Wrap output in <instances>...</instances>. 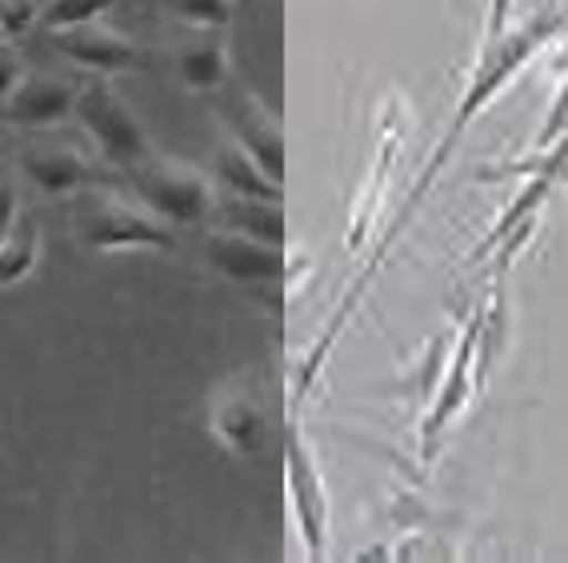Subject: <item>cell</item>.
Returning <instances> with one entry per match:
<instances>
[{
  "label": "cell",
  "mask_w": 568,
  "mask_h": 563,
  "mask_svg": "<svg viewBox=\"0 0 568 563\" xmlns=\"http://www.w3.org/2000/svg\"><path fill=\"white\" fill-rule=\"evenodd\" d=\"M568 29V0L565 4H557V9H540L532 12L528 21H520L517 29H508L505 37H500L497 44H488V49L477 52V69H473V76H468L465 92H460V101H457V112H453V124L445 129V136H440L437 152H433V161L420 168V176H416L413 192L405 196V204H400V212H396V221L385 228V236L376 240V252H373V260L365 264V272L356 276V284L348 288V296L341 300V308H336V316L328 320L325 332H341L345 328V320L353 316V308L361 304V296H365L368 280H373V272L381 268V260L388 256V248H393L396 240H400V232H405V224L413 221V212L420 208V201L428 196V188H433V181H437V172L448 164V156L457 152L460 136L468 132V124L477 121L480 112L488 109V104L497 101L500 92L508 89V84L517 81L520 72L528 69V64L537 61L540 52L548 49V44L557 41L560 32Z\"/></svg>",
  "instance_id": "6da1fadb"
},
{
  "label": "cell",
  "mask_w": 568,
  "mask_h": 563,
  "mask_svg": "<svg viewBox=\"0 0 568 563\" xmlns=\"http://www.w3.org/2000/svg\"><path fill=\"white\" fill-rule=\"evenodd\" d=\"M284 495H288L296 540H301L308 560L321 563L328 555V535H333V503H328L316 452L308 448L305 428L296 416L284 428Z\"/></svg>",
  "instance_id": "7a4b0ae2"
},
{
  "label": "cell",
  "mask_w": 568,
  "mask_h": 563,
  "mask_svg": "<svg viewBox=\"0 0 568 563\" xmlns=\"http://www.w3.org/2000/svg\"><path fill=\"white\" fill-rule=\"evenodd\" d=\"M72 116L81 121V129L89 132V141L97 144L109 164L121 168H141L153 149H149V132H144L141 116L132 112V104L109 81H89L77 89V109Z\"/></svg>",
  "instance_id": "3957f363"
},
{
  "label": "cell",
  "mask_w": 568,
  "mask_h": 563,
  "mask_svg": "<svg viewBox=\"0 0 568 563\" xmlns=\"http://www.w3.org/2000/svg\"><path fill=\"white\" fill-rule=\"evenodd\" d=\"M473 392H480L477 383V313L460 324L457 344L445 360V372H440V383L433 400L425 403V420H420V463H433L445 443L448 428L457 423V416L473 403Z\"/></svg>",
  "instance_id": "277c9868"
},
{
  "label": "cell",
  "mask_w": 568,
  "mask_h": 563,
  "mask_svg": "<svg viewBox=\"0 0 568 563\" xmlns=\"http://www.w3.org/2000/svg\"><path fill=\"white\" fill-rule=\"evenodd\" d=\"M136 196L149 212H156L169 228L201 224L209 212H216V188L204 172L176 161H149L136 168Z\"/></svg>",
  "instance_id": "5b68a950"
},
{
  "label": "cell",
  "mask_w": 568,
  "mask_h": 563,
  "mask_svg": "<svg viewBox=\"0 0 568 563\" xmlns=\"http://www.w3.org/2000/svg\"><path fill=\"white\" fill-rule=\"evenodd\" d=\"M81 236L92 252H156L173 248V228L149 212L144 204H132L116 192L92 196L81 216Z\"/></svg>",
  "instance_id": "8992f818"
},
{
  "label": "cell",
  "mask_w": 568,
  "mask_h": 563,
  "mask_svg": "<svg viewBox=\"0 0 568 563\" xmlns=\"http://www.w3.org/2000/svg\"><path fill=\"white\" fill-rule=\"evenodd\" d=\"M405 132H408V104H405V96H400V92H393V96L381 104L373 168H368L365 184H361V192H356L353 216H348V248H353V252H361L368 240H373L376 212H381V201H385L388 176H393L396 161H400V144H405Z\"/></svg>",
  "instance_id": "52a82bcc"
},
{
  "label": "cell",
  "mask_w": 568,
  "mask_h": 563,
  "mask_svg": "<svg viewBox=\"0 0 568 563\" xmlns=\"http://www.w3.org/2000/svg\"><path fill=\"white\" fill-rule=\"evenodd\" d=\"M204 264L244 288H268V284H284L288 276H296L288 244H264L233 228L204 236Z\"/></svg>",
  "instance_id": "ba28073f"
},
{
  "label": "cell",
  "mask_w": 568,
  "mask_h": 563,
  "mask_svg": "<svg viewBox=\"0 0 568 563\" xmlns=\"http://www.w3.org/2000/svg\"><path fill=\"white\" fill-rule=\"evenodd\" d=\"M77 89L81 84L49 76V72H24V81L17 84L9 101L0 104V116L17 129H52L72 116L77 109Z\"/></svg>",
  "instance_id": "9c48e42d"
},
{
  "label": "cell",
  "mask_w": 568,
  "mask_h": 563,
  "mask_svg": "<svg viewBox=\"0 0 568 563\" xmlns=\"http://www.w3.org/2000/svg\"><path fill=\"white\" fill-rule=\"evenodd\" d=\"M57 49H61L72 64H81V69L97 72V76L141 69V49H136V41H129L124 32L109 29L104 21H89V24H77V29L57 32Z\"/></svg>",
  "instance_id": "30bf717a"
},
{
  "label": "cell",
  "mask_w": 568,
  "mask_h": 563,
  "mask_svg": "<svg viewBox=\"0 0 568 563\" xmlns=\"http://www.w3.org/2000/svg\"><path fill=\"white\" fill-rule=\"evenodd\" d=\"M209 428H213V440L221 443L224 452L241 455V460H253L264 452L268 443V416L256 403V396L241 392H221L209 408Z\"/></svg>",
  "instance_id": "8fae6325"
},
{
  "label": "cell",
  "mask_w": 568,
  "mask_h": 563,
  "mask_svg": "<svg viewBox=\"0 0 568 563\" xmlns=\"http://www.w3.org/2000/svg\"><path fill=\"white\" fill-rule=\"evenodd\" d=\"M229 132H233V141L241 144L264 172H268V181H276L284 188V136L276 129V116L264 109L256 96H233L229 101Z\"/></svg>",
  "instance_id": "7c38bea8"
},
{
  "label": "cell",
  "mask_w": 568,
  "mask_h": 563,
  "mask_svg": "<svg viewBox=\"0 0 568 563\" xmlns=\"http://www.w3.org/2000/svg\"><path fill=\"white\" fill-rule=\"evenodd\" d=\"M89 156L77 149H61V144H37L24 152V176L37 192L44 196H72L89 184Z\"/></svg>",
  "instance_id": "4fadbf2b"
},
{
  "label": "cell",
  "mask_w": 568,
  "mask_h": 563,
  "mask_svg": "<svg viewBox=\"0 0 568 563\" xmlns=\"http://www.w3.org/2000/svg\"><path fill=\"white\" fill-rule=\"evenodd\" d=\"M173 69L184 89H193V92L224 89V81H229V44H224L216 32H204L196 41L176 44Z\"/></svg>",
  "instance_id": "5bb4252c"
},
{
  "label": "cell",
  "mask_w": 568,
  "mask_h": 563,
  "mask_svg": "<svg viewBox=\"0 0 568 563\" xmlns=\"http://www.w3.org/2000/svg\"><path fill=\"white\" fill-rule=\"evenodd\" d=\"M224 228L241 232V236H253L264 244H288V216H284L281 201H256V196H229V201H216Z\"/></svg>",
  "instance_id": "9a60e30c"
},
{
  "label": "cell",
  "mask_w": 568,
  "mask_h": 563,
  "mask_svg": "<svg viewBox=\"0 0 568 563\" xmlns=\"http://www.w3.org/2000/svg\"><path fill=\"white\" fill-rule=\"evenodd\" d=\"M213 181H221L229 188V196H256V201H284V188L276 181H268V172L248 156L236 141H229L216 152Z\"/></svg>",
  "instance_id": "2e32d148"
},
{
  "label": "cell",
  "mask_w": 568,
  "mask_h": 563,
  "mask_svg": "<svg viewBox=\"0 0 568 563\" xmlns=\"http://www.w3.org/2000/svg\"><path fill=\"white\" fill-rule=\"evenodd\" d=\"M41 260V228L32 221H17L0 236V288L21 284Z\"/></svg>",
  "instance_id": "e0dca14e"
},
{
  "label": "cell",
  "mask_w": 568,
  "mask_h": 563,
  "mask_svg": "<svg viewBox=\"0 0 568 563\" xmlns=\"http://www.w3.org/2000/svg\"><path fill=\"white\" fill-rule=\"evenodd\" d=\"M112 4H116V0H44L41 4V29H49L52 37H57V32L77 29V24L101 21Z\"/></svg>",
  "instance_id": "ac0fdd59"
},
{
  "label": "cell",
  "mask_w": 568,
  "mask_h": 563,
  "mask_svg": "<svg viewBox=\"0 0 568 563\" xmlns=\"http://www.w3.org/2000/svg\"><path fill=\"white\" fill-rule=\"evenodd\" d=\"M161 9L184 24H196V29H204V32H216L233 21L236 4L233 0H161Z\"/></svg>",
  "instance_id": "d6986e66"
},
{
  "label": "cell",
  "mask_w": 568,
  "mask_h": 563,
  "mask_svg": "<svg viewBox=\"0 0 568 563\" xmlns=\"http://www.w3.org/2000/svg\"><path fill=\"white\" fill-rule=\"evenodd\" d=\"M41 24V4L37 0H0V29L9 41H21Z\"/></svg>",
  "instance_id": "ffe728a7"
},
{
  "label": "cell",
  "mask_w": 568,
  "mask_h": 563,
  "mask_svg": "<svg viewBox=\"0 0 568 563\" xmlns=\"http://www.w3.org/2000/svg\"><path fill=\"white\" fill-rule=\"evenodd\" d=\"M568 132V76L557 84V92H552V101H548V112H545V124H540L537 141H532V149H552V144L560 141Z\"/></svg>",
  "instance_id": "44dd1931"
},
{
  "label": "cell",
  "mask_w": 568,
  "mask_h": 563,
  "mask_svg": "<svg viewBox=\"0 0 568 563\" xmlns=\"http://www.w3.org/2000/svg\"><path fill=\"white\" fill-rule=\"evenodd\" d=\"M24 72L29 69H24V57H21V49H17V41L0 44V104L17 92V84L24 81Z\"/></svg>",
  "instance_id": "7402d4cb"
},
{
  "label": "cell",
  "mask_w": 568,
  "mask_h": 563,
  "mask_svg": "<svg viewBox=\"0 0 568 563\" xmlns=\"http://www.w3.org/2000/svg\"><path fill=\"white\" fill-rule=\"evenodd\" d=\"M508 21H513V0H488L485 37H480V49H488V44H497L500 37L508 32Z\"/></svg>",
  "instance_id": "603a6c76"
},
{
  "label": "cell",
  "mask_w": 568,
  "mask_h": 563,
  "mask_svg": "<svg viewBox=\"0 0 568 563\" xmlns=\"http://www.w3.org/2000/svg\"><path fill=\"white\" fill-rule=\"evenodd\" d=\"M17 221H21V196H17V184L0 172V236H4Z\"/></svg>",
  "instance_id": "cb8c5ba5"
},
{
  "label": "cell",
  "mask_w": 568,
  "mask_h": 563,
  "mask_svg": "<svg viewBox=\"0 0 568 563\" xmlns=\"http://www.w3.org/2000/svg\"><path fill=\"white\" fill-rule=\"evenodd\" d=\"M4 41H9V37H4V29H0V44H4Z\"/></svg>",
  "instance_id": "d4e9b609"
},
{
  "label": "cell",
  "mask_w": 568,
  "mask_h": 563,
  "mask_svg": "<svg viewBox=\"0 0 568 563\" xmlns=\"http://www.w3.org/2000/svg\"><path fill=\"white\" fill-rule=\"evenodd\" d=\"M233 4H253V0H233Z\"/></svg>",
  "instance_id": "484cf974"
},
{
  "label": "cell",
  "mask_w": 568,
  "mask_h": 563,
  "mask_svg": "<svg viewBox=\"0 0 568 563\" xmlns=\"http://www.w3.org/2000/svg\"><path fill=\"white\" fill-rule=\"evenodd\" d=\"M37 4H44V0H37Z\"/></svg>",
  "instance_id": "4316f807"
}]
</instances>
